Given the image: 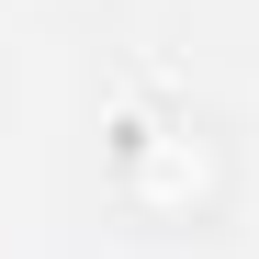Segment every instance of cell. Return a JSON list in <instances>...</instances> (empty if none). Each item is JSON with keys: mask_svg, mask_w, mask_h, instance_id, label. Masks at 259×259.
<instances>
[{"mask_svg": "<svg viewBox=\"0 0 259 259\" xmlns=\"http://www.w3.org/2000/svg\"><path fill=\"white\" fill-rule=\"evenodd\" d=\"M124 192H136L158 226L214 214V192H226V136H214V124H147V136L124 147Z\"/></svg>", "mask_w": 259, "mask_h": 259, "instance_id": "1", "label": "cell"}]
</instances>
